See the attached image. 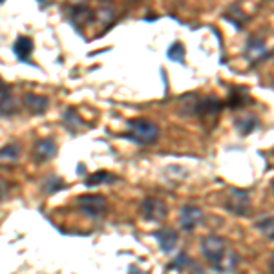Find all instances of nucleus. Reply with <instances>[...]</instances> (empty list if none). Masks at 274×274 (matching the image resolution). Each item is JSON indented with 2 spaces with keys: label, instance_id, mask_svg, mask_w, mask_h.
<instances>
[{
  "label": "nucleus",
  "instance_id": "f257e3e1",
  "mask_svg": "<svg viewBox=\"0 0 274 274\" xmlns=\"http://www.w3.org/2000/svg\"><path fill=\"white\" fill-rule=\"evenodd\" d=\"M201 252L212 265L220 270H232L238 263V254L228 249L227 241L220 236H207L201 241Z\"/></svg>",
  "mask_w": 274,
  "mask_h": 274
},
{
  "label": "nucleus",
  "instance_id": "f03ea898",
  "mask_svg": "<svg viewBox=\"0 0 274 274\" xmlns=\"http://www.w3.org/2000/svg\"><path fill=\"white\" fill-rule=\"evenodd\" d=\"M128 137L133 143H139V145H152V143L158 141L159 137V126L155 125L154 121L150 119H132L128 121Z\"/></svg>",
  "mask_w": 274,
  "mask_h": 274
},
{
  "label": "nucleus",
  "instance_id": "7ed1b4c3",
  "mask_svg": "<svg viewBox=\"0 0 274 274\" xmlns=\"http://www.w3.org/2000/svg\"><path fill=\"white\" fill-rule=\"evenodd\" d=\"M227 210H230L236 216H247L250 212V195L243 188H230L225 201Z\"/></svg>",
  "mask_w": 274,
  "mask_h": 274
},
{
  "label": "nucleus",
  "instance_id": "20e7f679",
  "mask_svg": "<svg viewBox=\"0 0 274 274\" xmlns=\"http://www.w3.org/2000/svg\"><path fill=\"white\" fill-rule=\"evenodd\" d=\"M77 208L88 218H99L106 210V200L103 195L90 194V195H81L77 198Z\"/></svg>",
  "mask_w": 274,
  "mask_h": 274
},
{
  "label": "nucleus",
  "instance_id": "39448f33",
  "mask_svg": "<svg viewBox=\"0 0 274 274\" xmlns=\"http://www.w3.org/2000/svg\"><path fill=\"white\" fill-rule=\"evenodd\" d=\"M141 214L146 221H152V223H158V221L166 220L168 216V207L163 203L158 198H148L141 203Z\"/></svg>",
  "mask_w": 274,
  "mask_h": 274
},
{
  "label": "nucleus",
  "instance_id": "423d86ee",
  "mask_svg": "<svg viewBox=\"0 0 274 274\" xmlns=\"http://www.w3.org/2000/svg\"><path fill=\"white\" fill-rule=\"evenodd\" d=\"M201 221H203V210L200 207L185 205L181 208V212H179V225L187 232H192L198 225H201Z\"/></svg>",
  "mask_w": 274,
  "mask_h": 274
},
{
  "label": "nucleus",
  "instance_id": "0eeeda50",
  "mask_svg": "<svg viewBox=\"0 0 274 274\" xmlns=\"http://www.w3.org/2000/svg\"><path fill=\"white\" fill-rule=\"evenodd\" d=\"M245 55H247V58H249L250 63L258 64V63H262L263 58H267V55H269V50H267L265 42H263L262 38L252 37L249 42H247Z\"/></svg>",
  "mask_w": 274,
  "mask_h": 274
},
{
  "label": "nucleus",
  "instance_id": "6e6552de",
  "mask_svg": "<svg viewBox=\"0 0 274 274\" xmlns=\"http://www.w3.org/2000/svg\"><path fill=\"white\" fill-rule=\"evenodd\" d=\"M57 154V145L53 139H41L35 143L33 146V159L37 163H46L50 161L53 155Z\"/></svg>",
  "mask_w": 274,
  "mask_h": 274
},
{
  "label": "nucleus",
  "instance_id": "1a4fd4ad",
  "mask_svg": "<svg viewBox=\"0 0 274 274\" xmlns=\"http://www.w3.org/2000/svg\"><path fill=\"white\" fill-rule=\"evenodd\" d=\"M17 113V99L8 88L0 86V117H11Z\"/></svg>",
  "mask_w": 274,
  "mask_h": 274
},
{
  "label": "nucleus",
  "instance_id": "9d476101",
  "mask_svg": "<svg viewBox=\"0 0 274 274\" xmlns=\"http://www.w3.org/2000/svg\"><path fill=\"white\" fill-rule=\"evenodd\" d=\"M155 236H158V243L163 252H172L175 249V245H178V232L172 230V228H163Z\"/></svg>",
  "mask_w": 274,
  "mask_h": 274
},
{
  "label": "nucleus",
  "instance_id": "9b49d317",
  "mask_svg": "<svg viewBox=\"0 0 274 274\" xmlns=\"http://www.w3.org/2000/svg\"><path fill=\"white\" fill-rule=\"evenodd\" d=\"M24 104L26 108L29 110V113H35V115L48 110V99L44 95H37V93H26Z\"/></svg>",
  "mask_w": 274,
  "mask_h": 274
},
{
  "label": "nucleus",
  "instance_id": "f8f14e48",
  "mask_svg": "<svg viewBox=\"0 0 274 274\" xmlns=\"http://www.w3.org/2000/svg\"><path fill=\"white\" fill-rule=\"evenodd\" d=\"M31 51H33V41L29 37H18L17 42L13 44V53L17 55L21 61H26L31 55Z\"/></svg>",
  "mask_w": 274,
  "mask_h": 274
},
{
  "label": "nucleus",
  "instance_id": "ddd939ff",
  "mask_svg": "<svg viewBox=\"0 0 274 274\" xmlns=\"http://www.w3.org/2000/svg\"><path fill=\"white\" fill-rule=\"evenodd\" d=\"M21 158V146L17 143H9V145L0 148V161L4 163H15Z\"/></svg>",
  "mask_w": 274,
  "mask_h": 274
},
{
  "label": "nucleus",
  "instance_id": "4468645a",
  "mask_svg": "<svg viewBox=\"0 0 274 274\" xmlns=\"http://www.w3.org/2000/svg\"><path fill=\"white\" fill-rule=\"evenodd\" d=\"M256 228L262 232V236L269 241H274V218H263L256 221Z\"/></svg>",
  "mask_w": 274,
  "mask_h": 274
},
{
  "label": "nucleus",
  "instance_id": "2eb2a0df",
  "mask_svg": "<svg viewBox=\"0 0 274 274\" xmlns=\"http://www.w3.org/2000/svg\"><path fill=\"white\" fill-rule=\"evenodd\" d=\"M115 179H117L115 175L110 174V172L99 170V172H95V174H91L90 178L86 179V185L88 187H97V185H101V183H113Z\"/></svg>",
  "mask_w": 274,
  "mask_h": 274
},
{
  "label": "nucleus",
  "instance_id": "dca6fc26",
  "mask_svg": "<svg viewBox=\"0 0 274 274\" xmlns=\"http://www.w3.org/2000/svg\"><path fill=\"white\" fill-rule=\"evenodd\" d=\"M256 117L254 115H245V117H240V119H236V128L240 133H243V135H247V133H250L254 128H256Z\"/></svg>",
  "mask_w": 274,
  "mask_h": 274
},
{
  "label": "nucleus",
  "instance_id": "f3484780",
  "mask_svg": "<svg viewBox=\"0 0 274 274\" xmlns=\"http://www.w3.org/2000/svg\"><path fill=\"white\" fill-rule=\"evenodd\" d=\"M90 17H91V11L86 8V6H75L73 11H71V22H73L79 29H81V21L88 22Z\"/></svg>",
  "mask_w": 274,
  "mask_h": 274
},
{
  "label": "nucleus",
  "instance_id": "a211bd4d",
  "mask_svg": "<svg viewBox=\"0 0 274 274\" xmlns=\"http://www.w3.org/2000/svg\"><path fill=\"white\" fill-rule=\"evenodd\" d=\"M64 125L70 130H77L79 126H83V121H81V117L77 115V112L73 108H68L66 113H64Z\"/></svg>",
  "mask_w": 274,
  "mask_h": 274
},
{
  "label": "nucleus",
  "instance_id": "6ab92c4d",
  "mask_svg": "<svg viewBox=\"0 0 274 274\" xmlns=\"http://www.w3.org/2000/svg\"><path fill=\"white\" fill-rule=\"evenodd\" d=\"M166 55H168V58H172V61L183 63V61H185V46H183L181 42H175V44H172L170 48H168Z\"/></svg>",
  "mask_w": 274,
  "mask_h": 274
},
{
  "label": "nucleus",
  "instance_id": "aec40b11",
  "mask_svg": "<svg viewBox=\"0 0 274 274\" xmlns=\"http://www.w3.org/2000/svg\"><path fill=\"white\" fill-rule=\"evenodd\" d=\"M63 187H64V183L51 175V178L48 179V183H46V192H48V194H53V192H57L58 188H63Z\"/></svg>",
  "mask_w": 274,
  "mask_h": 274
},
{
  "label": "nucleus",
  "instance_id": "412c9836",
  "mask_svg": "<svg viewBox=\"0 0 274 274\" xmlns=\"http://www.w3.org/2000/svg\"><path fill=\"white\" fill-rule=\"evenodd\" d=\"M113 11L110 8H103L99 11V18H101V22H103V26H110L113 22Z\"/></svg>",
  "mask_w": 274,
  "mask_h": 274
},
{
  "label": "nucleus",
  "instance_id": "4be33fe9",
  "mask_svg": "<svg viewBox=\"0 0 274 274\" xmlns=\"http://www.w3.org/2000/svg\"><path fill=\"white\" fill-rule=\"evenodd\" d=\"M269 269H270V274H274V256L270 258V262H269Z\"/></svg>",
  "mask_w": 274,
  "mask_h": 274
},
{
  "label": "nucleus",
  "instance_id": "5701e85b",
  "mask_svg": "<svg viewBox=\"0 0 274 274\" xmlns=\"http://www.w3.org/2000/svg\"><path fill=\"white\" fill-rule=\"evenodd\" d=\"M4 188H6L4 181H2V179H0V192H4Z\"/></svg>",
  "mask_w": 274,
  "mask_h": 274
},
{
  "label": "nucleus",
  "instance_id": "b1692460",
  "mask_svg": "<svg viewBox=\"0 0 274 274\" xmlns=\"http://www.w3.org/2000/svg\"><path fill=\"white\" fill-rule=\"evenodd\" d=\"M270 187H272V192H274V181H272V185H270Z\"/></svg>",
  "mask_w": 274,
  "mask_h": 274
}]
</instances>
